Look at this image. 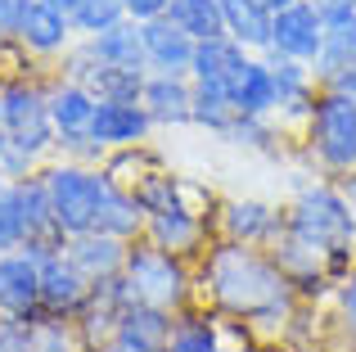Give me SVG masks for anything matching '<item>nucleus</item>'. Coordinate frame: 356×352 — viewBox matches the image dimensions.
Wrapping results in <instances>:
<instances>
[{
    "mask_svg": "<svg viewBox=\"0 0 356 352\" xmlns=\"http://www.w3.org/2000/svg\"><path fill=\"white\" fill-rule=\"evenodd\" d=\"M221 18H226V36L239 41L248 54L270 50V9L261 0H217Z\"/></svg>",
    "mask_w": 356,
    "mask_h": 352,
    "instance_id": "nucleus-22",
    "label": "nucleus"
},
{
    "mask_svg": "<svg viewBox=\"0 0 356 352\" xmlns=\"http://www.w3.org/2000/svg\"><path fill=\"white\" fill-rule=\"evenodd\" d=\"M122 18H127L122 0H81L77 14H72V32H77V41H86V36H99L108 27H118Z\"/></svg>",
    "mask_w": 356,
    "mask_h": 352,
    "instance_id": "nucleus-31",
    "label": "nucleus"
},
{
    "mask_svg": "<svg viewBox=\"0 0 356 352\" xmlns=\"http://www.w3.org/2000/svg\"><path fill=\"white\" fill-rule=\"evenodd\" d=\"M95 104H99V99L90 95L81 81L54 77L50 81V122H54V136H81V131H90Z\"/></svg>",
    "mask_w": 356,
    "mask_h": 352,
    "instance_id": "nucleus-21",
    "label": "nucleus"
},
{
    "mask_svg": "<svg viewBox=\"0 0 356 352\" xmlns=\"http://www.w3.org/2000/svg\"><path fill=\"white\" fill-rule=\"evenodd\" d=\"M261 5H266L270 14H280V9H289V5H293V0H261Z\"/></svg>",
    "mask_w": 356,
    "mask_h": 352,
    "instance_id": "nucleus-40",
    "label": "nucleus"
},
{
    "mask_svg": "<svg viewBox=\"0 0 356 352\" xmlns=\"http://www.w3.org/2000/svg\"><path fill=\"white\" fill-rule=\"evenodd\" d=\"M108 181H113V176H108ZM145 221H149V212L136 203V194L122 190V185H108L104 203H99V217H95V230H104V235H113V239L136 244V239L145 235Z\"/></svg>",
    "mask_w": 356,
    "mask_h": 352,
    "instance_id": "nucleus-25",
    "label": "nucleus"
},
{
    "mask_svg": "<svg viewBox=\"0 0 356 352\" xmlns=\"http://www.w3.org/2000/svg\"><path fill=\"white\" fill-rule=\"evenodd\" d=\"M226 352H270L266 344H239V348H226Z\"/></svg>",
    "mask_w": 356,
    "mask_h": 352,
    "instance_id": "nucleus-39",
    "label": "nucleus"
},
{
    "mask_svg": "<svg viewBox=\"0 0 356 352\" xmlns=\"http://www.w3.org/2000/svg\"><path fill=\"white\" fill-rule=\"evenodd\" d=\"M23 253H32L41 266V317L77 321L90 303V280L68 262L63 244H23Z\"/></svg>",
    "mask_w": 356,
    "mask_h": 352,
    "instance_id": "nucleus-8",
    "label": "nucleus"
},
{
    "mask_svg": "<svg viewBox=\"0 0 356 352\" xmlns=\"http://www.w3.org/2000/svg\"><path fill=\"white\" fill-rule=\"evenodd\" d=\"M334 5H352V9H356V0H334Z\"/></svg>",
    "mask_w": 356,
    "mask_h": 352,
    "instance_id": "nucleus-42",
    "label": "nucleus"
},
{
    "mask_svg": "<svg viewBox=\"0 0 356 352\" xmlns=\"http://www.w3.org/2000/svg\"><path fill=\"white\" fill-rule=\"evenodd\" d=\"M122 280H127L131 303H145V307L172 312V317H181L185 307H194V303H199L194 262L163 253V248H154L149 239H136V244L127 248V266H122Z\"/></svg>",
    "mask_w": 356,
    "mask_h": 352,
    "instance_id": "nucleus-4",
    "label": "nucleus"
},
{
    "mask_svg": "<svg viewBox=\"0 0 356 352\" xmlns=\"http://www.w3.org/2000/svg\"><path fill=\"white\" fill-rule=\"evenodd\" d=\"M194 280H199V303H208L221 321H243L248 330H261L266 321L284 330L302 307L289 275L266 248L212 239L208 253L194 262Z\"/></svg>",
    "mask_w": 356,
    "mask_h": 352,
    "instance_id": "nucleus-1",
    "label": "nucleus"
},
{
    "mask_svg": "<svg viewBox=\"0 0 356 352\" xmlns=\"http://www.w3.org/2000/svg\"><path fill=\"white\" fill-rule=\"evenodd\" d=\"M235 122H239V113L230 104V90L221 81H194V127H203V131L226 141Z\"/></svg>",
    "mask_w": 356,
    "mask_h": 352,
    "instance_id": "nucleus-27",
    "label": "nucleus"
},
{
    "mask_svg": "<svg viewBox=\"0 0 356 352\" xmlns=\"http://www.w3.org/2000/svg\"><path fill=\"white\" fill-rule=\"evenodd\" d=\"M167 352H226L221 344V317L208 307V303H194L176 317L172 339H167Z\"/></svg>",
    "mask_w": 356,
    "mask_h": 352,
    "instance_id": "nucleus-24",
    "label": "nucleus"
},
{
    "mask_svg": "<svg viewBox=\"0 0 356 352\" xmlns=\"http://www.w3.org/2000/svg\"><path fill=\"white\" fill-rule=\"evenodd\" d=\"M284 235L298 239L302 248H312L325 262L334 285L356 266V208L325 176L298 185V194L284 208Z\"/></svg>",
    "mask_w": 356,
    "mask_h": 352,
    "instance_id": "nucleus-2",
    "label": "nucleus"
},
{
    "mask_svg": "<svg viewBox=\"0 0 356 352\" xmlns=\"http://www.w3.org/2000/svg\"><path fill=\"white\" fill-rule=\"evenodd\" d=\"M325 86H330V90H343L348 99H356V63H352V68H343L334 81H325Z\"/></svg>",
    "mask_w": 356,
    "mask_h": 352,
    "instance_id": "nucleus-37",
    "label": "nucleus"
},
{
    "mask_svg": "<svg viewBox=\"0 0 356 352\" xmlns=\"http://www.w3.org/2000/svg\"><path fill=\"white\" fill-rule=\"evenodd\" d=\"M248 59L239 41L230 36H212V41H194V63H190V81H221L226 86L235 77V68Z\"/></svg>",
    "mask_w": 356,
    "mask_h": 352,
    "instance_id": "nucleus-26",
    "label": "nucleus"
},
{
    "mask_svg": "<svg viewBox=\"0 0 356 352\" xmlns=\"http://www.w3.org/2000/svg\"><path fill=\"white\" fill-rule=\"evenodd\" d=\"M14 248H23V221H18L9 190H5L0 194V253H14Z\"/></svg>",
    "mask_w": 356,
    "mask_h": 352,
    "instance_id": "nucleus-33",
    "label": "nucleus"
},
{
    "mask_svg": "<svg viewBox=\"0 0 356 352\" xmlns=\"http://www.w3.org/2000/svg\"><path fill=\"white\" fill-rule=\"evenodd\" d=\"M0 317L36 321L41 317V266L32 253H0Z\"/></svg>",
    "mask_w": 356,
    "mask_h": 352,
    "instance_id": "nucleus-12",
    "label": "nucleus"
},
{
    "mask_svg": "<svg viewBox=\"0 0 356 352\" xmlns=\"http://www.w3.org/2000/svg\"><path fill=\"white\" fill-rule=\"evenodd\" d=\"M86 50L95 54L99 63H108V68L149 72V63H145V36H140V23H131V18H122L118 27H108V32H99V36H86Z\"/></svg>",
    "mask_w": 356,
    "mask_h": 352,
    "instance_id": "nucleus-23",
    "label": "nucleus"
},
{
    "mask_svg": "<svg viewBox=\"0 0 356 352\" xmlns=\"http://www.w3.org/2000/svg\"><path fill=\"white\" fill-rule=\"evenodd\" d=\"M330 303H334V335H339L343 352H356V266L339 280Z\"/></svg>",
    "mask_w": 356,
    "mask_h": 352,
    "instance_id": "nucleus-32",
    "label": "nucleus"
},
{
    "mask_svg": "<svg viewBox=\"0 0 356 352\" xmlns=\"http://www.w3.org/2000/svg\"><path fill=\"white\" fill-rule=\"evenodd\" d=\"M27 9H32V0H0V32L14 36V27L23 23Z\"/></svg>",
    "mask_w": 356,
    "mask_h": 352,
    "instance_id": "nucleus-36",
    "label": "nucleus"
},
{
    "mask_svg": "<svg viewBox=\"0 0 356 352\" xmlns=\"http://www.w3.org/2000/svg\"><path fill=\"white\" fill-rule=\"evenodd\" d=\"M284 230V208L266 199H221L217 203V239L248 248H270Z\"/></svg>",
    "mask_w": 356,
    "mask_h": 352,
    "instance_id": "nucleus-10",
    "label": "nucleus"
},
{
    "mask_svg": "<svg viewBox=\"0 0 356 352\" xmlns=\"http://www.w3.org/2000/svg\"><path fill=\"white\" fill-rule=\"evenodd\" d=\"M5 131L23 145L32 159L45 163V154L54 150V122H50V86L32 77L5 81Z\"/></svg>",
    "mask_w": 356,
    "mask_h": 352,
    "instance_id": "nucleus-7",
    "label": "nucleus"
},
{
    "mask_svg": "<svg viewBox=\"0 0 356 352\" xmlns=\"http://www.w3.org/2000/svg\"><path fill=\"white\" fill-rule=\"evenodd\" d=\"M90 136L104 145L108 154L118 150H136L154 136V122H149L145 104H118V99H99L95 118H90Z\"/></svg>",
    "mask_w": 356,
    "mask_h": 352,
    "instance_id": "nucleus-14",
    "label": "nucleus"
},
{
    "mask_svg": "<svg viewBox=\"0 0 356 352\" xmlns=\"http://www.w3.org/2000/svg\"><path fill=\"white\" fill-rule=\"evenodd\" d=\"M5 41H9V36H5V32H0V45H5Z\"/></svg>",
    "mask_w": 356,
    "mask_h": 352,
    "instance_id": "nucleus-43",
    "label": "nucleus"
},
{
    "mask_svg": "<svg viewBox=\"0 0 356 352\" xmlns=\"http://www.w3.org/2000/svg\"><path fill=\"white\" fill-rule=\"evenodd\" d=\"M270 68H275V118H280V127H302L307 113L316 109V95H321L316 72L307 63H293V59H270Z\"/></svg>",
    "mask_w": 356,
    "mask_h": 352,
    "instance_id": "nucleus-16",
    "label": "nucleus"
},
{
    "mask_svg": "<svg viewBox=\"0 0 356 352\" xmlns=\"http://www.w3.org/2000/svg\"><path fill=\"white\" fill-rule=\"evenodd\" d=\"M226 90L239 118H275V68L266 54H248L226 81Z\"/></svg>",
    "mask_w": 356,
    "mask_h": 352,
    "instance_id": "nucleus-18",
    "label": "nucleus"
},
{
    "mask_svg": "<svg viewBox=\"0 0 356 352\" xmlns=\"http://www.w3.org/2000/svg\"><path fill=\"white\" fill-rule=\"evenodd\" d=\"M0 352H32V321L0 317Z\"/></svg>",
    "mask_w": 356,
    "mask_h": 352,
    "instance_id": "nucleus-34",
    "label": "nucleus"
},
{
    "mask_svg": "<svg viewBox=\"0 0 356 352\" xmlns=\"http://www.w3.org/2000/svg\"><path fill=\"white\" fill-rule=\"evenodd\" d=\"M167 5H172V0H122V9H127L131 23H149V18H163V14H167Z\"/></svg>",
    "mask_w": 356,
    "mask_h": 352,
    "instance_id": "nucleus-35",
    "label": "nucleus"
},
{
    "mask_svg": "<svg viewBox=\"0 0 356 352\" xmlns=\"http://www.w3.org/2000/svg\"><path fill=\"white\" fill-rule=\"evenodd\" d=\"M9 203H14L18 221H23V244H68L50 208V190H45L41 172L9 181Z\"/></svg>",
    "mask_w": 356,
    "mask_h": 352,
    "instance_id": "nucleus-13",
    "label": "nucleus"
},
{
    "mask_svg": "<svg viewBox=\"0 0 356 352\" xmlns=\"http://www.w3.org/2000/svg\"><path fill=\"white\" fill-rule=\"evenodd\" d=\"M154 248H163V253L172 257H185V262H199L203 253H208V244L217 239V208H194L190 203V190H185L181 203H172V208L163 212H149L145 221V235Z\"/></svg>",
    "mask_w": 356,
    "mask_h": 352,
    "instance_id": "nucleus-6",
    "label": "nucleus"
},
{
    "mask_svg": "<svg viewBox=\"0 0 356 352\" xmlns=\"http://www.w3.org/2000/svg\"><path fill=\"white\" fill-rule=\"evenodd\" d=\"M127 248H131L127 239H113V235H104V230H86V235H72L68 244H63V253H68V262L77 266L90 285H104V280H113V275H122Z\"/></svg>",
    "mask_w": 356,
    "mask_h": 352,
    "instance_id": "nucleus-20",
    "label": "nucleus"
},
{
    "mask_svg": "<svg viewBox=\"0 0 356 352\" xmlns=\"http://www.w3.org/2000/svg\"><path fill=\"white\" fill-rule=\"evenodd\" d=\"M149 72L136 68H108V63H95V72L86 77V90L95 99H118V104H140V90H145Z\"/></svg>",
    "mask_w": 356,
    "mask_h": 352,
    "instance_id": "nucleus-29",
    "label": "nucleus"
},
{
    "mask_svg": "<svg viewBox=\"0 0 356 352\" xmlns=\"http://www.w3.org/2000/svg\"><path fill=\"white\" fill-rule=\"evenodd\" d=\"M41 181L50 190V208H54V221H59L63 235H86L95 230V217H99V203L108 194V172L104 168H86V163H68V159H54L41 168Z\"/></svg>",
    "mask_w": 356,
    "mask_h": 352,
    "instance_id": "nucleus-5",
    "label": "nucleus"
},
{
    "mask_svg": "<svg viewBox=\"0 0 356 352\" xmlns=\"http://www.w3.org/2000/svg\"><path fill=\"white\" fill-rule=\"evenodd\" d=\"M140 36H145L149 72L190 77V63H194V36L190 32H181L172 18H149V23H140Z\"/></svg>",
    "mask_w": 356,
    "mask_h": 352,
    "instance_id": "nucleus-19",
    "label": "nucleus"
},
{
    "mask_svg": "<svg viewBox=\"0 0 356 352\" xmlns=\"http://www.w3.org/2000/svg\"><path fill=\"white\" fill-rule=\"evenodd\" d=\"M172 326H176L172 312L145 307V303H127L113 321V339L108 344H118L122 352H167Z\"/></svg>",
    "mask_w": 356,
    "mask_h": 352,
    "instance_id": "nucleus-17",
    "label": "nucleus"
},
{
    "mask_svg": "<svg viewBox=\"0 0 356 352\" xmlns=\"http://www.w3.org/2000/svg\"><path fill=\"white\" fill-rule=\"evenodd\" d=\"M298 154L325 181H339V176L356 172V99H348L343 90L321 86L316 109L298 127Z\"/></svg>",
    "mask_w": 356,
    "mask_h": 352,
    "instance_id": "nucleus-3",
    "label": "nucleus"
},
{
    "mask_svg": "<svg viewBox=\"0 0 356 352\" xmlns=\"http://www.w3.org/2000/svg\"><path fill=\"white\" fill-rule=\"evenodd\" d=\"M9 41L23 54H36V59H63V54L77 45V32H72V18H63L59 9L32 0V9L23 14V23L14 27Z\"/></svg>",
    "mask_w": 356,
    "mask_h": 352,
    "instance_id": "nucleus-11",
    "label": "nucleus"
},
{
    "mask_svg": "<svg viewBox=\"0 0 356 352\" xmlns=\"http://www.w3.org/2000/svg\"><path fill=\"white\" fill-rule=\"evenodd\" d=\"M41 5H50V9H59L63 18H72V14H77V5H81V0H41Z\"/></svg>",
    "mask_w": 356,
    "mask_h": 352,
    "instance_id": "nucleus-38",
    "label": "nucleus"
},
{
    "mask_svg": "<svg viewBox=\"0 0 356 352\" xmlns=\"http://www.w3.org/2000/svg\"><path fill=\"white\" fill-rule=\"evenodd\" d=\"M325 45V18L316 9V0H293L289 9L270 14V59H293L312 68L316 54Z\"/></svg>",
    "mask_w": 356,
    "mask_h": 352,
    "instance_id": "nucleus-9",
    "label": "nucleus"
},
{
    "mask_svg": "<svg viewBox=\"0 0 356 352\" xmlns=\"http://www.w3.org/2000/svg\"><path fill=\"white\" fill-rule=\"evenodd\" d=\"M181 32H190L194 41H212V36H226V18H221L217 0H172L167 14Z\"/></svg>",
    "mask_w": 356,
    "mask_h": 352,
    "instance_id": "nucleus-28",
    "label": "nucleus"
},
{
    "mask_svg": "<svg viewBox=\"0 0 356 352\" xmlns=\"http://www.w3.org/2000/svg\"><path fill=\"white\" fill-rule=\"evenodd\" d=\"M0 127H5V86H0Z\"/></svg>",
    "mask_w": 356,
    "mask_h": 352,
    "instance_id": "nucleus-41",
    "label": "nucleus"
},
{
    "mask_svg": "<svg viewBox=\"0 0 356 352\" xmlns=\"http://www.w3.org/2000/svg\"><path fill=\"white\" fill-rule=\"evenodd\" d=\"M32 352H86L77 321L63 317H36L32 321Z\"/></svg>",
    "mask_w": 356,
    "mask_h": 352,
    "instance_id": "nucleus-30",
    "label": "nucleus"
},
{
    "mask_svg": "<svg viewBox=\"0 0 356 352\" xmlns=\"http://www.w3.org/2000/svg\"><path fill=\"white\" fill-rule=\"evenodd\" d=\"M149 122L154 127H190L194 122V81L172 77V72H149L140 90Z\"/></svg>",
    "mask_w": 356,
    "mask_h": 352,
    "instance_id": "nucleus-15",
    "label": "nucleus"
}]
</instances>
